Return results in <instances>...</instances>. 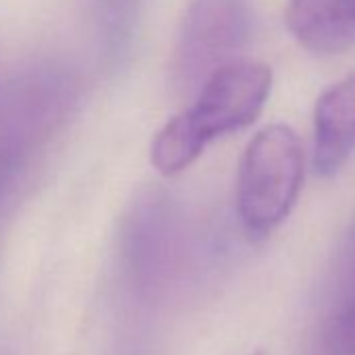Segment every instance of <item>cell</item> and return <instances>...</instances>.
I'll return each mask as SVG.
<instances>
[{
    "mask_svg": "<svg viewBox=\"0 0 355 355\" xmlns=\"http://www.w3.org/2000/svg\"><path fill=\"white\" fill-rule=\"evenodd\" d=\"M80 96L78 76L57 61L36 63L0 92V211L30 180Z\"/></svg>",
    "mask_w": 355,
    "mask_h": 355,
    "instance_id": "cell-1",
    "label": "cell"
},
{
    "mask_svg": "<svg viewBox=\"0 0 355 355\" xmlns=\"http://www.w3.org/2000/svg\"><path fill=\"white\" fill-rule=\"evenodd\" d=\"M272 92V71L263 63L232 61L214 71L197 90V101L157 134L150 161L163 175L184 171L205 146L251 125Z\"/></svg>",
    "mask_w": 355,
    "mask_h": 355,
    "instance_id": "cell-2",
    "label": "cell"
},
{
    "mask_svg": "<svg viewBox=\"0 0 355 355\" xmlns=\"http://www.w3.org/2000/svg\"><path fill=\"white\" fill-rule=\"evenodd\" d=\"M305 175V153L295 130L272 123L247 144L239 165L236 209L243 226L266 236L293 211Z\"/></svg>",
    "mask_w": 355,
    "mask_h": 355,
    "instance_id": "cell-3",
    "label": "cell"
},
{
    "mask_svg": "<svg viewBox=\"0 0 355 355\" xmlns=\"http://www.w3.org/2000/svg\"><path fill=\"white\" fill-rule=\"evenodd\" d=\"M253 24L251 0H193L171 61L175 90L193 94L214 71L232 63L249 44Z\"/></svg>",
    "mask_w": 355,
    "mask_h": 355,
    "instance_id": "cell-4",
    "label": "cell"
},
{
    "mask_svg": "<svg viewBox=\"0 0 355 355\" xmlns=\"http://www.w3.org/2000/svg\"><path fill=\"white\" fill-rule=\"evenodd\" d=\"M355 148V71L332 84L313 111V167L336 173Z\"/></svg>",
    "mask_w": 355,
    "mask_h": 355,
    "instance_id": "cell-5",
    "label": "cell"
},
{
    "mask_svg": "<svg viewBox=\"0 0 355 355\" xmlns=\"http://www.w3.org/2000/svg\"><path fill=\"white\" fill-rule=\"evenodd\" d=\"M284 21L313 55H338L355 44V0H288Z\"/></svg>",
    "mask_w": 355,
    "mask_h": 355,
    "instance_id": "cell-6",
    "label": "cell"
},
{
    "mask_svg": "<svg viewBox=\"0 0 355 355\" xmlns=\"http://www.w3.org/2000/svg\"><path fill=\"white\" fill-rule=\"evenodd\" d=\"M326 349L330 355H355V280L338 282L326 324Z\"/></svg>",
    "mask_w": 355,
    "mask_h": 355,
    "instance_id": "cell-7",
    "label": "cell"
},
{
    "mask_svg": "<svg viewBox=\"0 0 355 355\" xmlns=\"http://www.w3.org/2000/svg\"><path fill=\"white\" fill-rule=\"evenodd\" d=\"M101 30L109 55L113 59L121 57L128 49L134 32L136 0H101Z\"/></svg>",
    "mask_w": 355,
    "mask_h": 355,
    "instance_id": "cell-8",
    "label": "cell"
},
{
    "mask_svg": "<svg viewBox=\"0 0 355 355\" xmlns=\"http://www.w3.org/2000/svg\"><path fill=\"white\" fill-rule=\"evenodd\" d=\"M347 280H355V224L345 241V251H343V259H340L338 282H347Z\"/></svg>",
    "mask_w": 355,
    "mask_h": 355,
    "instance_id": "cell-9",
    "label": "cell"
},
{
    "mask_svg": "<svg viewBox=\"0 0 355 355\" xmlns=\"http://www.w3.org/2000/svg\"><path fill=\"white\" fill-rule=\"evenodd\" d=\"M245 355H266V353L259 351V349H255V351H249V353H245Z\"/></svg>",
    "mask_w": 355,
    "mask_h": 355,
    "instance_id": "cell-10",
    "label": "cell"
}]
</instances>
